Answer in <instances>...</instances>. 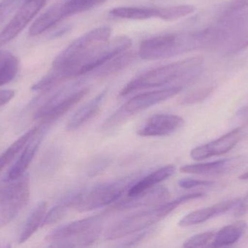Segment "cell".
<instances>
[{"mask_svg":"<svg viewBox=\"0 0 248 248\" xmlns=\"http://www.w3.org/2000/svg\"><path fill=\"white\" fill-rule=\"evenodd\" d=\"M203 69V58L195 56L166 64L150 71L130 81L120 92L121 97L144 89L163 87L173 84L183 86L200 77Z\"/></svg>","mask_w":248,"mask_h":248,"instance_id":"obj_1","label":"cell"},{"mask_svg":"<svg viewBox=\"0 0 248 248\" xmlns=\"http://www.w3.org/2000/svg\"><path fill=\"white\" fill-rule=\"evenodd\" d=\"M205 31L208 48L217 49L224 55L237 53L248 46V12H227Z\"/></svg>","mask_w":248,"mask_h":248,"instance_id":"obj_2","label":"cell"},{"mask_svg":"<svg viewBox=\"0 0 248 248\" xmlns=\"http://www.w3.org/2000/svg\"><path fill=\"white\" fill-rule=\"evenodd\" d=\"M204 196L205 194L201 192L189 194L170 202L166 201L144 211L131 214L112 225L106 231L105 237L107 240H116L148 230L150 227L166 218L179 205Z\"/></svg>","mask_w":248,"mask_h":248,"instance_id":"obj_3","label":"cell"},{"mask_svg":"<svg viewBox=\"0 0 248 248\" xmlns=\"http://www.w3.org/2000/svg\"><path fill=\"white\" fill-rule=\"evenodd\" d=\"M201 49L198 32H173L150 36L139 48V56L143 60L167 59L195 50Z\"/></svg>","mask_w":248,"mask_h":248,"instance_id":"obj_4","label":"cell"},{"mask_svg":"<svg viewBox=\"0 0 248 248\" xmlns=\"http://www.w3.org/2000/svg\"><path fill=\"white\" fill-rule=\"evenodd\" d=\"M106 214H99L57 227L46 234L50 247L76 248L91 246L101 234Z\"/></svg>","mask_w":248,"mask_h":248,"instance_id":"obj_5","label":"cell"},{"mask_svg":"<svg viewBox=\"0 0 248 248\" xmlns=\"http://www.w3.org/2000/svg\"><path fill=\"white\" fill-rule=\"evenodd\" d=\"M144 175V172H136L100 183L89 190H81L74 208L78 212H87L116 203Z\"/></svg>","mask_w":248,"mask_h":248,"instance_id":"obj_6","label":"cell"},{"mask_svg":"<svg viewBox=\"0 0 248 248\" xmlns=\"http://www.w3.org/2000/svg\"><path fill=\"white\" fill-rule=\"evenodd\" d=\"M111 33V28L104 26L84 33L58 54L52 63L51 69L62 83L68 80V69L86 54L110 39Z\"/></svg>","mask_w":248,"mask_h":248,"instance_id":"obj_7","label":"cell"},{"mask_svg":"<svg viewBox=\"0 0 248 248\" xmlns=\"http://www.w3.org/2000/svg\"><path fill=\"white\" fill-rule=\"evenodd\" d=\"M132 45L131 38L125 35L117 36L99 45L97 48L86 54L68 69L69 79L79 77L83 74L92 72L97 67L125 52Z\"/></svg>","mask_w":248,"mask_h":248,"instance_id":"obj_8","label":"cell"},{"mask_svg":"<svg viewBox=\"0 0 248 248\" xmlns=\"http://www.w3.org/2000/svg\"><path fill=\"white\" fill-rule=\"evenodd\" d=\"M0 190V229L13 221L30 198L29 177L25 173Z\"/></svg>","mask_w":248,"mask_h":248,"instance_id":"obj_9","label":"cell"},{"mask_svg":"<svg viewBox=\"0 0 248 248\" xmlns=\"http://www.w3.org/2000/svg\"><path fill=\"white\" fill-rule=\"evenodd\" d=\"M64 87L45 102L36 112L34 119L52 124L81 101L90 92L89 87Z\"/></svg>","mask_w":248,"mask_h":248,"instance_id":"obj_10","label":"cell"},{"mask_svg":"<svg viewBox=\"0 0 248 248\" xmlns=\"http://www.w3.org/2000/svg\"><path fill=\"white\" fill-rule=\"evenodd\" d=\"M46 0H23L18 11L0 32V47L13 40L45 6Z\"/></svg>","mask_w":248,"mask_h":248,"instance_id":"obj_11","label":"cell"},{"mask_svg":"<svg viewBox=\"0 0 248 248\" xmlns=\"http://www.w3.org/2000/svg\"><path fill=\"white\" fill-rule=\"evenodd\" d=\"M185 120L177 115L159 114L150 116L137 130L141 137H160L174 133L183 127Z\"/></svg>","mask_w":248,"mask_h":248,"instance_id":"obj_12","label":"cell"},{"mask_svg":"<svg viewBox=\"0 0 248 248\" xmlns=\"http://www.w3.org/2000/svg\"><path fill=\"white\" fill-rule=\"evenodd\" d=\"M243 135V128H235L215 141L193 149L190 152L191 158L200 161L214 156L226 154L240 142Z\"/></svg>","mask_w":248,"mask_h":248,"instance_id":"obj_13","label":"cell"},{"mask_svg":"<svg viewBox=\"0 0 248 248\" xmlns=\"http://www.w3.org/2000/svg\"><path fill=\"white\" fill-rule=\"evenodd\" d=\"M248 163V157L240 155L238 157L224 159L210 163L187 165L180 167V171L189 174L214 176L231 173Z\"/></svg>","mask_w":248,"mask_h":248,"instance_id":"obj_14","label":"cell"},{"mask_svg":"<svg viewBox=\"0 0 248 248\" xmlns=\"http://www.w3.org/2000/svg\"><path fill=\"white\" fill-rule=\"evenodd\" d=\"M184 87L183 86L172 85L160 90L141 93L128 100L124 105V109L129 115L145 110L176 96L183 90Z\"/></svg>","mask_w":248,"mask_h":248,"instance_id":"obj_15","label":"cell"},{"mask_svg":"<svg viewBox=\"0 0 248 248\" xmlns=\"http://www.w3.org/2000/svg\"><path fill=\"white\" fill-rule=\"evenodd\" d=\"M170 198V192L164 186L152 188L134 196H128L121 198L112 207V209L116 211L134 209L144 208L146 206L158 205L166 202Z\"/></svg>","mask_w":248,"mask_h":248,"instance_id":"obj_16","label":"cell"},{"mask_svg":"<svg viewBox=\"0 0 248 248\" xmlns=\"http://www.w3.org/2000/svg\"><path fill=\"white\" fill-rule=\"evenodd\" d=\"M49 125H50V124L44 123L42 127H39L37 132L29 140V142L25 146L21 155L7 173L5 182H9L16 180L25 174L26 170L33 160L36 151H38L44 135Z\"/></svg>","mask_w":248,"mask_h":248,"instance_id":"obj_17","label":"cell"},{"mask_svg":"<svg viewBox=\"0 0 248 248\" xmlns=\"http://www.w3.org/2000/svg\"><path fill=\"white\" fill-rule=\"evenodd\" d=\"M240 199H230L216 204L208 208L194 211L184 216L179 221V226L182 227H191L205 222L235 208L240 203Z\"/></svg>","mask_w":248,"mask_h":248,"instance_id":"obj_18","label":"cell"},{"mask_svg":"<svg viewBox=\"0 0 248 248\" xmlns=\"http://www.w3.org/2000/svg\"><path fill=\"white\" fill-rule=\"evenodd\" d=\"M65 18L63 0H59L49 7L33 22L29 29V35L34 36L41 34Z\"/></svg>","mask_w":248,"mask_h":248,"instance_id":"obj_19","label":"cell"},{"mask_svg":"<svg viewBox=\"0 0 248 248\" xmlns=\"http://www.w3.org/2000/svg\"><path fill=\"white\" fill-rule=\"evenodd\" d=\"M106 95L107 90H104L94 99H92L90 102L84 105L82 107L80 108L70 119L66 126L67 131H76L90 120L93 116H95L100 111V107L106 99Z\"/></svg>","mask_w":248,"mask_h":248,"instance_id":"obj_20","label":"cell"},{"mask_svg":"<svg viewBox=\"0 0 248 248\" xmlns=\"http://www.w3.org/2000/svg\"><path fill=\"white\" fill-rule=\"evenodd\" d=\"M176 166L169 165L155 170L147 176H143L131 189L126 195L134 196L154 187L157 183L171 177L176 173Z\"/></svg>","mask_w":248,"mask_h":248,"instance_id":"obj_21","label":"cell"},{"mask_svg":"<svg viewBox=\"0 0 248 248\" xmlns=\"http://www.w3.org/2000/svg\"><path fill=\"white\" fill-rule=\"evenodd\" d=\"M247 224L245 221H238L223 227L216 233L211 248H222L231 246L237 243L246 231Z\"/></svg>","mask_w":248,"mask_h":248,"instance_id":"obj_22","label":"cell"},{"mask_svg":"<svg viewBox=\"0 0 248 248\" xmlns=\"http://www.w3.org/2000/svg\"><path fill=\"white\" fill-rule=\"evenodd\" d=\"M134 52H124L117 56L109 60L100 66L97 67L92 71L94 77L98 78H105L113 75L131 65L135 61Z\"/></svg>","mask_w":248,"mask_h":248,"instance_id":"obj_23","label":"cell"},{"mask_svg":"<svg viewBox=\"0 0 248 248\" xmlns=\"http://www.w3.org/2000/svg\"><path fill=\"white\" fill-rule=\"evenodd\" d=\"M81 192V190H76L62 197L53 208L46 212L42 226L52 225L62 219L70 208L75 207Z\"/></svg>","mask_w":248,"mask_h":248,"instance_id":"obj_24","label":"cell"},{"mask_svg":"<svg viewBox=\"0 0 248 248\" xmlns=\"http://www.w3.org/2000/svg\"><path fill=\"white\" fill-rule=\"evenodd\" d=\"M47 205L45 202H41L36 205L29 215L24 227L19 237V243L23 244L31 238L39 227L43 224L44 219L46 214Z\"/></svg>","mask_w":248,"mask_h":248,"instance_id":"obj_25","label":"cell"},{"mask_svg":"<svg viewBox=\"0 0 248 248\" xmlns=\"http://www.w3.org/2000/svg\"><path fill=\"white\" fill-rule=\"evenodd\" d=\"M158 7H120L112 9L109 13L113 17L131 20H146L158 17Z\"/></svg>","mask_w":248,"mask_h":248,"instance_id":"obj_26","label":"cell"},{"mask_svg":"<svg viewBox=\"0 0 248 248\" xmlns=\"http://www.w3.org/2000/svg\"><path fill=\"white\" fill-rule=\"evenodd\" d=\"M19 61L9 51L0 50V87L10 83L17 75Z\"/></svg>","mask_w":248,"mask_h":248,"instance_id":"obj_27","label":"cell"},{"mask_svg":"<svg viewBox=\"0 0 248 248\" xmlns=\"http://www.w3.org/2000/svg\"><path fill=\"white\" fill-rule=\"evenodd\" d=\"M39 128V127H34L29 130L24 135H22L17 141H15L5 151H4L3 154H1L0 156V173L18 154L19 151L24 148L29 140L37 132Z\"/></svg>","mask_w":248,"mask_h":248,"instance_id":"obj_28","label":"cell"},{"mask_svg":"<svg viewBox=\"0 0 248 248\" xmlns=\"http://www.w3.org/2000/svg\"><path fill=\"white\" fill-rule=\"evenodd\" d=\"M107 0H63L65 18L101 5Z\"/></svg>","mask_w":248,"mask_h":248,"instance_id":"obj_29","label":"cell"},{"mask_svg":"<svg viewBox=\"0 0 248 248\" xmlns=\"http://www.w3.org/2000/svg\"><path fill=\"white\" fill-rule=\"evenodd\" d=\"M158 17L165 20H173L189 16L195 12V7L191 4H179L169 7H158Z\"/></svg>","mask_w":248,"mask_h":248,"instance_id":"obj_30","label":"cell"},{"mask_svg":"<svg viewBox=\"0 0 248 248\" xmlns=\"http://www.w3.org/2000/svg\"><path fill=\"white\" fill-rule=\"evenodd\" d=\"M216 233L214 231H206L195 234L189 237L184 243V248H202L209 247L208 244L212 243ZM210 246V245H209Z\"/></svg>","mask_w":248,"mask_h":248,"instance_id":"obj_31","label":"cell"},{"mask_svg":"<svg viewBox=\"0 0 248 248\" xmlns=\"http://www.w3.org/2000/svg\"><path fill=\"white\" fill-rule=\"evenodd\" d=\"M213 90H214V87L210 86L198 89L184 96L181 100V103L183 105H192L201 103L211 94Z\"/></svg>","mask_w":248,"mask_h":248,"instance_id":"obj_32","label":"cell"},{"mask_svg":"<svg viewBox=\"0 0 248 248\" xmlns=\"http://www.w3.org/2000/svg\"><path fill=\"white\" fill-rule=\"evenodd\" d=\"M23 0H2L0 2V26L21 5Z\"/></svg>","mask_w":248,"mask_h":248,"instance_id":"obj_33","label":"cell"},{"mask_svg":"<svg viewBox=\"0 0 248 248\" xmlns=\"http://www.w3.org/2000/svg\"><path fill=\"white\" fill-rule=\"evenodd\" d=\"M110 160L106 157L96 159L89 167L87 174L89 176H95L100 174L110 164Z\"/></svg>","mask_w":248,"mask_h":248,"instance_id":"obj_34","label":"cell"},{"mask_svg":"<svg viewBox=\"0 0 248 248\" xmlns=\"http://www.w3.org/2000/svg\"><path fill=\"white\" fill-rule=\"evenodd\" d=\"M178 184L183 189H189L198 186H211L214 184V182L199 179H183L179 181Z\"/></svg>","mask_w":248,"mask_h":248,"instance_id":"obj_35","label":"cell"},{"mask_svg":"<svg viewBox=\"0 0 248 248\" xmlns=\"http://www.w3.org/2000/svg\"><path fill=\"white\" fill-rule=\"evenodd\" d=\"M15 94L13 90H0V107L8 103L14 98Z\"/></svg>","mask_w":248,"mask_h":248,"instance_id":"obj_36","label":"cell"},{"mask_svg":"<svg viewBox=\"0 0 248 248\" xmlns=\"http://www.w3.org/2000/svg\"><path fill=\"white\" fill-rule=\"evenodd\" d=\"M248 7V0H233L228 6V12L242 10Z\"/></svg>","mask_w":248,"mask_h":248,"instance_id":"obj_37","label":"cell"},{"mask_svg":"<svg viewBox=\"0 0 248 248\" xmlns=\"http://www.w3.org/2000/svg\"><path fill=\"white\" fill-rule=\"evenodd\" d=\"M248 211V194L243 199H240V203L237 206L236 216L239 217L243 215Z\"/></svg>","mask_w":248,"mask_h":248,"instance_id":"obj_38","label":"cell"},{"mask_svg":"<svg viewBox=\"0 0 248 248\" xmlns=\"http://www.w3.org/2000/svg\"><path fill=\"white\" fill-rule=\"evenodd\" d=\"M239 179H240V180L243 181L248 180V171L246 172V173H243L241 176H240Z\"/></svg>","mask_w":248,"mask_h":248,"instance_id":"obj_39","label":"cell"}]
</instances>
